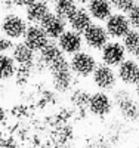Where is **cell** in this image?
Returning a JSON list of instances; mask_svg holds the SVG:
<instances>
[{"instance_id": "5", "label": "cell", "mask_w": 139, "mask_h": 148, "mask_svg": "<svg viewBox=\"0 0 139 148\" xmlns=\"http://www.w3.org/2000/svg\"><path fill=\"white\" fill-rule=\"evenodd\" d=\"M92 83L95 84V88L98 90H102V92H112L117 84H118V79H117V73L116 70L105 65V64H98L96 70L92 74Z\"/></svg>"}, {"instance_id": "11", "label": "cell", "mask_w": 139, "mask_h": 148, "mask_svg": "<svg viewBox=\"0 0 139 148\" xmlns=\"http://www.w3.org/2000/svg\"><path fill=\"white\" fill-rule=\"evenodd\" d=\"M22 42L30 49H33L36 53H39L43 47H46L49 45L50 39L39 24H28L27 30H25V34L22 37Z\"/></svg>"}, {"instance_id": "1", "label": "cell", "mask_w": 139, "mask_h": 148, "mask_svg": "<svg viewBox=\"0 0 139 148\" xmlns=\"http://www.w3.org/2000/svg\"><path fill=\"white\" fill-rule=\"evenodd\" d=\"M112 102L114 107L120 111L123 119L129 121L139 120V99L129 90V88H120L112 90Z\"/></svg>"}, {"instance_id": "13", "label": "cell", "mask_w": 139, "mask_h": 148, "mask_svg": "<svg viewBox=\"0 0 139 148\" xmlns=\"http://www.w3.org/2000/svg\"><path fill=\"white\" fill-rule=\"evenodd\" d=\"M58 46L62 52H64L67 56H71L74 53H77L80 51H83V46H84V42H83V36L74 30H70L67 28L64 33L59 36V39L56 40Z\"/></svg>"}, {"instance_id": "21", "label": "cell", "mask_w": 139, "mask_h": 148, "mask_svg": "<svg viewBox=\"0 0 139 148\" xmlns=\"http://www.w3.org/2000/svg\"><path fill=\"white\" fill-rule=\"evenodd\" d=\"M121 43L126 49V52H127V55L133 56L135 59L139 56V30L132 28L121 39Z\"/></svg>"}, {"instance_id": "16", "label": "cell", "mask_w": 139, "mask_h": 148, "mask_svg": "<svg viewBox=\"0 0 139 148\" xmlns=\"http://www.w3.org/2000/svg\"><path fill=\"white\" fill-rule=\"evenodd\" d=\"M93 22L89 10H87L84 6H79L77 9H75L74 14L67 19V25L70 30H74L77 31L80 34H83V31L90 25V24Z\"/></svg>"}, {"instance_id": "12", "label": "cell", "mask_w": 139, "mask_h": 148, "mask_svg": "<svg viewBox=\"0 0 139 148\" xmlns=\"http://www.w3.org/2000/svg\"><path fill=\"white\" fill-rule=\"evenodd\" d=\"M116 73H117L118 82L123 86L132 88L139 82V62L135 58H126L117 67Z\"/></svg>"}, {"instance_id": "24", "label": "cell", "mask_w": 139, "mask_h": 148, "mask_svg": "<svg viewBox=\"0 0 139 148\" xmlns=\"http://www.w3.org/2000/svg\"><path fill=\"white\" fill-rule=\"evenodd\" d=\"M126 16H127V19L130 22V27L139 30V2L126 14Z\"/></svg>"}, {"instance_id": "7", "label": "cell", "mask_w": 139, "mask_h": 148, "mask_svg": "<svg viewBox=\"0 0 139 148\" xmlns=\"http://www.w3.org/2000/svg\"><path fill=\"white\" fill-rule=\"evenodd\" d=\"M112 110H114V102H112V98L108 92L96 90V92L90 93L89 104H87V111L92 116L105 117V116L111 114Z\"/></svg>"}, {"instance_id": "6", "label": "cell", "mask_w": 139, "mask_h": 148, "mask_svg": "<svg viewBox=\"0 0 139 148\" xmlns=\"http://www.w3.org/2000/svg\"><path fill=\"white\" fill-rule=\"evenodd\" d=\"M83 42L84 46L89 47L90 51H101L111 39L105 30V27L101 22H92L89 27L83 31Z\"/></svg>"}, {"instance_id": "10", "label": "cell", "mask_w": 139, "mask_h": 148, "mask_svg": "<svg viewBox=\"0 0 139 148\" xmlns=\"http://www.w3.org/2000/svg\"><path fill=\"white\" fill-rule=\"evenodd\" d=\"M50 82H52V88L55 92L70 93L75 84V76L70 70V64L50 71Z\"/></svg>"}, {"instance_id": "27", "label": "cell", "mask_w": 139, "mask_h": 148, "mask_svg": "<svg viewBox=\"0 0 139 148\" xmlns=\"http://www.w3.org/2000/svg\"><path fill=\"white\" fill-rule=\"evenodd\" d=\"M6 119H8V113H6V110H5V107H3V105H0V126H2L3 123L6 121Z\"/></svg>"}, {"instance_id": "23", "label": "cell", "mask_w": 139, "mask_h": 148, "mask_svg": "<svg viewBox=\"0 0 139 148\" xmlns=\"http://www.w3.org/2000/svg\"><path fill=\"white\" fill-rule=\"evenodd\" d=\"M110 3L116 12L120 14H127V12L138 3V0H110Z\"/></svg>"}, {"instance_id": "19", "label": "cell", "mask_w": 139, "mask_h": 148, "mask_svg": "<svg viewBox=\"0 0 139 148\" xmlns=\"http://www.w3.org/2000/svg\"><path fill=\"white\" fill-rule=\"evenodd\" d=\"M16 62L9 53H0V82H8L15 79Z\"/></svg>"}, {"instance_id": "3", "label": "cell", "mask_w": 139, "mask_h": 148, "mask_svg": "<svg viewBox=\"0 0 139 148\" xmlns=\"http://www.w3.org/2000/svg\"><path fill=\"white\" fill-rule=\"evenodd\" d=\"M37 62H39V65L42 68H46L50 73L56 68L68 65V58L59 49L58 43L49 42V45L46 47H43L39 52V55H37Z\"/></svg>"}, {"instance_id": "15", "label": "cell", "mask_w": 139, "mask_h": 148, "mask_svg": "<svg viewBox=\"0 0 139 148\" xmlns=\"http://www.w3.org/2000/svg\"><path fill=\"white\" fill-rule=\"evenodd\" d=\"M40 27L46 31L47 37L50 40H58L59 36L67 30V21L62 19L61 16H58L56 14L50 12V14L40 22Z\"/></svg>"}, {"instance_id": "31", "label": "cell", "mask_w": 139, "mask_h": 148, "mask_svg": "<svg viewBox=\"0 0 139 148\" xmlns=\"http://www.w3.org/2000/svg\"><path fill=\"white\" fill-rule=\"evenodd\" d=\"M0 141H2V132H0Z\"/></svg>"}, {"instance_id": "17", "label": "cell", "mask_w": 139, "mask_h": 148, "mask_svg": "<svg viewBox=\"0 0 139 148\" xmlns=\"http://www.w3.org/2000/svg\"><path fill=\"white\" fill-rule=\"evenodd\" d=\"M86 9L89 10L93 22H105L114 12L110 0H90Z\"/></svg>"}, {"instance_id": "14", "label": "cell", "mask_w": 139, "mask_h": 148, "mask_svg": "<svg viewBox=\"0 0 139 148\" xmlns=\"http://www.w3.org/2000/svg\"><path fill=\"white\" fill-rule=\"evenodd\" d=\"M10 56L14 58L18 67H36L37 64V53L30 49L24 42H16L10 51Z\"/></svg>"}, {"instance_id": "30", "label": "cell", "mask_w": 139, "mask_h": 148, "mask_svg": "<svg viewBox=\"0 0 139 148\" xmlns=\"http://www.w3.org/2000/svg\"><path fill=\"white\" fill-rule=\"evenodd\" d=\"M43 2H46V3H53L55 0H43Z\"/></svg>"}, {"instance_id": "9", "label": "cell", "mask_w": 139, "mask_h": 148, "mask_svg": "<svg viewBox=\"0 0 139 148\" xmlns=\"http://www.w3.org/2000/svg\"><path fill=\"white\" fill-rule=\"evenodd\" d=\"M104 27L110 36V39H112V40H121L132 30L130 22H129L127 16H126V14H120V12H112L110 18L105 21Z\"/></svg>"}, {"instance_id": "28", "label": "cell", "mask_w": 139, "mask_h": 148, "mask_svg": "<svg viewBox=\"0 0 139 148\" xmlns=\"http://www.w3.org/2000/svg\"><path fill=\"white\" fill-rule=\"evenodd\" d=\"M133 95H135V96L138 98V99H139V82L133 86Z\"/></svg>"}, {"instance_id": "32", "label": "cell", "mask_w": 139, "mask_h": 148, "mask_svg": "<svg viewBox=\"0 0 139 148\" xmlns=\"http://www.w3.org/2000/svg\"><path fill=\"white\" fill-rule=\"evenodd\" d=\"M136 61H138V62H139V56H138V58H136Z\"/></svg>"}, {"instance_id": "20", "label": "cell", "mask_w": 139, "mask_h": 148, "mask_svg": "<svg viewBox=\"0 0 139 148\" xmlns=\"http://www.w3.org/2000/svg\"><path fill=\"white\" fill-rule=\"evenodd\" d=\"M77 8H79V3L75 2V0H55L52 12L56 14L58 16H61L62 19L67 21L75 12Z\"/></svg>"}, {"instance_id": "4", "label": "cell", "mask_w": 139, "mask_h": 148, "mask_svg": "<svg viewBox=\"0 0 139 148\" xmlns=\"http://www.w3.org/2000/svg\"><path fill=\"white\" fill-rule=\"evenodd\" d=\"M28 27V22L24 16L9 12L0 21V31L3 36L9 37L10 40H19L24 37L25 30Z\"/></svg>"}, {"instance_id": "29", "label": "cell", "mask_w": 139, "mask_h": 148, "mask_svg": "<svg viewBox=\"0 0 139 148\" xmlns=\"http://www.w3.org/2000/svg\"><path fill=\"white\" fill-rule=\"evenodd\" d=\"M75 2H77L79 5H81V6H84V5H87L90 2V0H75Z\"/></svg>"}, {"instance_id": "26", "label": "cell", "mask_w": 139, "mask_h": 148, "mask_svg": "<svg viewBox=\"0 0 139 148\" xmlns=\"http://www.w3.org/2000/svg\"><path fill=\"white\" fill-rule=\"evenodd\" d=\"M14 2V5L16 6V8H28L33 2H36V0H12Z\"/></svg>"}, {"instance_id": "25", "label": "cell", "mask_w": 139, "mask_h": 148, "mask_svg": "<svg viewBox=\"0 0 139 148\" xmlns=\"http://www.w3.org/2000/svg\"><path fill=\"white\" fill-rule=\"evenodd\" d=\"M14 40H10L6 36H0V53H9L14 47Z\"/></svg>"}, {"instance_id": "2", "label": "cell", "mask_w": 139, "mask_h": 148, "mask_svg": "<svg viewBox=\"0 0 139 148\" xmlns=\"http://www.w3.org/2000/svg\"><path fill=\"white\" fill-rule=\"evenodd\" d=\"M68 64H70V70L73 71L75 77L87 79V77H92V74L96 70L99 62H98V58L92 52L80 51L68 58Z\"/></svg>"}, {"instance_id": "8", "label": "cell", "mask_w": 139, "mask_h": 148, "mask_svg": "<svg viewBox=\"0 0 139 148\" xmlns=\"http://www.w3.org/2000/svg\"><path fill=\"white\" fill-rule=\"evenodd\" d=\"M101 61L102 64L117 68L123 61L127 58V52L120 40H110L102 49H101Z\"/></svg>"}, {"instance_id": "22", "label": "cell", "mask_w": 139, "mask_h": 148, "mask_svg": "<svg viewBox=\"0 0 139 148\" xmlns=\"http://www.w3.org/2000/svg\"><path fill=\"white\" fill-rule=\"evenodd\" d=\"M71 102L77 107V108H86L87 110V104H89V98H90V93L87 92L86 89H80V88H77V89H73L71 92Z\"/></svg>"}, {"instance_id": "18", "label": "cell", "mask_w": 139, "mask_h": 148, "mask_svg": "<svg viewBox=\"0 0 139 148\" xmlns=\"http://www.w3.org/2000/svg\"><path fill=\"white\" fill-rule=\"evenodd\" d=\"M52 12V9H50L49 3L43 2V0H36V2H33L28 8H25V19H27V22L30 24H39Z\"/></svg>"}]
</instances>
